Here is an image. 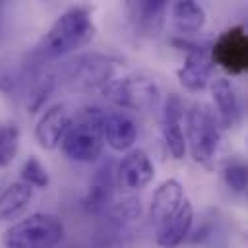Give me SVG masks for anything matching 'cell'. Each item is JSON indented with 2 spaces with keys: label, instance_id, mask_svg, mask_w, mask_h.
Wrapping results in <instances>:
<instances>
[{
  "label": "cell",
  "instance_id": "6da1fadb",
  "mask_svg": "<svg viewBox=\"0 0 248 248\" xmlns=\"http://www.w3.org/2000/svg\"><path fill=\"white\" fill-rule=\"evenodd\" d=\"M95 37V21L87 8L76 6L66 10L48 31L39 39L35 52L43 60L64 58L91 43Z\"/></svg>",
  "mask_w": 248,
  "mask_h": 248
},
{
  "label": "cell",
  "instance_id": "7a4b0ae2",
  "mask_svg": "<svg viewBox=\"0 0 248 248\" xmlns=\"http://www.w3.org/2000/svg\"><path fill=\"white\" fill-rule=\"evenodd\" d=\"M186 149L196 163L213 169L221 149V124L215 110L205 103H192L184 110Z\"/></svg>",
  "mask_w": 248,
  "mask_h": 248
},
{
  "label": "cell",
  "instance_id": "3957f363",
  "mask_svg": "<svg viewBox=\"0 0 248 248\" xmlns=\"http://www.w3.org/2000/svg\"><path fill=\"white\" fill-rule=\"evenodd\" d=\"M101 107H89L79 114V118H74L70 130L60 141L68 159L78 163H93L101 157L105 147L101 134Z\"/></svg>",
  "mask_w": 248,
  "mask_h": 248
},
{
  "label": "cell",
  "instance_id": "277c9868",
  "mask_svg": "<svg viewBox=\"0 0 248 248\" xmlns=\"http://www.w3.org/2000/svg\"><path fill=\"white\" fill-rule=\"evenodd\" d=\"M64 236V225L56 215L33 213L4 231L6 248H54Z\"/></svg>",
  "mask_w": 248,
  "mask_h": 248
},
{
  "label": "cell",
  "instance_id": "5b68a950",
  "mask_svg": "<svg viewBox=\"0 0 248 248\" xmlns=\"http://www.w3.org/2000/svg\"><path fill=\"white\" fill-rule=\"evenodd\" d=\"M110 103L128 110H149L159 103V87L145 76H122L110 79L101 91Z\"/></svg>",
  "mask_w": 248,
  "mask_h": 248
},
{
  "label": "cell",
  "instance_id": "8992f818",
  "mask_svg": "<svg viewBox=\"0 0 248 248\" xmlns=\"http://www.w3.org/2000/svg\"><path fill=\"white\" fill-rule=\"evenodd\" d=\"M114 62L103 54H83L64 68L66 83L76 91H103L114 79Z\"/></svg>",
  "mask_w": 248,
  "mask_h": 248
},
{
  "label": "cell",
  "instance_id": "52a82bcc",
  "mask_svg": "<svg viewBox=\"0 0 248 248\" xmlns=\"http://www.w3.org/2000/svg\"><path fill=\"white\" fill-rule=\"evenodd\" d=\"M213 64L223 68L231 76H240L248 70V37L242 25L225 29L209 50Z\"/></svg>",
  "mask_w": 248,
  "mask_h": 248
},
{
  "label": "cell",
  "instance_id": "ba28073f",
  "mask_svg": "<svg viewBox=\"0 0 248 248\" xmlns=\"http://www.w3.org/2000/svg\"><path fill=\"white\" fill-rule=\"evenodd\" d=\"M172 45L178 46L180 50H186V60L176 70L178 81L188 91L205 89L211 81V68H213V62L209 58L207 48L203 45L190 43L186 39H172Z\"/></svg>",
  "mask_w": 248,
  "mask_h": 248
},
{
  "label": "cell",
  "instance_id": "9c48e42d",
  "mask_svg": "<svg viewBox=\"0 0 248 248\" xmlns=\"http://www.w3.org/2000/svg\"><path fill=\"white\" fill-rule=\"evenodd\" d=\"M184 101L170 93L163 105V116H161V132L165 145L172 159L180 161L186 155V138H184Z\"/></svg>",
  "mask_w": 248,
  "mask_h": 248
},
{
  "label": "cell",
  "instance_id": "30bf717a",
  "mask_svg": "<svg viewBox=\"0 0 248 248\" xmlns=\"http://www.w3.org/2000/svg\"><path fill=\"white\" fill-rule=\"evenodd\" d=\"M72 122H74V112L70 110L68 105L56 103V105L48 107L35 126V138H37L39 145L43 149L58 147L62 138L70 130Z\"/></svg>",
  "mask_w": 248,
  "mask_h": 248
},
{
  "label": "cell",
  "instance_id": "8fae6325",
  "mask_svg": "<svg viewBox=\"0 0 248 248\" xmlns=\"http://www.w3.org/2000/svg\"><path fill=\"white\" fill-rule=\"evenodd\" d=\"M101 134L114 151H128L138 140V126L124 110H105L101 114Z\"/></svg>",
  "mask_w": 248,
  "mask_h": 248
},
{
  "label": "cell",
  "instance_id": "7c38bea8",
  "mask_svg": "<svg viewBox=\"0 0 248 248\" xmlns=\"http://www.w3.org/2000/svg\"><path fill=\"white\" fill-rule=\"evenodd\" d=\"M153 174H155V167L143 149L128 151L122 157V161L118 163V169L114 170L116 182L120 186H124L126 190L145 188L153 180Z\"/></svg>",
  "mask_w": 248,
  "mask_h": 248
},
{
  "label": "cell",
  "instance_id": "4fadbf2b",
  "mask_svg": "<svg viewBox=\"0 0 248 248\" xmlns=\"http://www.w3.org/2000/svg\"><path fill=\"white\" fill-rule=\"evenodd\" d=\"M114 186H116L114 167H112V161H107L93 174V180H91V184H89V188L81 200L83 209L87 213H93V215L105 213L107 207L112 203Z\"/></svg>",
  "mask_w": 248,
  "mask_h": 248
},
{
  "label": "cell",
  "instance_id": "5bb4252c",
  "mask_svg": "<svg viewBox=\"0 0 248 248\" xmlns=\"http://www.w3.org/2000/svg\"><path fill=\"white\" fill-rule=\"evenodd\" d=\"M192 223H194V207H192L190 200L186 198L182 202V205L172 215L159 221L157 236H155L157 244L161 248H176L188 236V232L192 229Z\"/></svg>",
  "mask_w": 248,
  "mask_h": 248
},
{
  "label": "cell",
  "instance_id": "9a60e30c",
  "mask_svg": "<svg viewBox=\"0 0 248 248\" xmlns=\"http://www.w3.org/2000/svg\"><path fill=\"white\" fill-rule=\"evenodd\" d=\"M211 97L215 103V116L221 128H234L240 120V105L234 87L227 78H215L209 81Z\"/></svg>",
  "mask_w": 248,
  "mask_h": 248
},
{
  "label": "cell",
  "instance_id": "2e32d148",
  "mask_svg": "<svg viewBox=\"0 0 248 248\" xmlns=\"http://www.w3.org/2000/svg\"><path fill=\"white\" fill-rule=\"evenodd\" d=\"M184 200H186V194L182 184L174 178H167L157 186L151 198V215L157 221H163L165 217L172 215L182 205Z\"/></svg>",
  "mask_w": 248,
  "mask_h": 248
},
{
  "label": "cell",
  "instance_id": "e0dca14e",
  "mask_svg": "<svg viewBox=\"0 0 248 248\" xmlns=\"http://www.w3.org/2000/svg\"><path fill=\"white\" fill-rule=\"evenodd\" d=\"M33 200V188L21 180L12 182L0 194V221H12L19 217Z\"/></svg>",
  "mask_w": 248,
  "mask_h": 248
},
{
  "label": "cell",
  "instance_id": "ac0fdd59",
  "mask_svg": "<svg viewBox=\"0 0 248 248\" xmlns=\"http://www.w3.org/2000/svg\"><path fill=\"white\" fill-rule=\"evenodd\" d=\"M172 23L180 33H198L205 25V10L194 0H178L170 8Z\"/></svg>",
  "mask_w": 248,
  "mask_h": 248
},
{
  "label": "cell",
  "instance_id": "d6986e66",
  "mask_svg": "<svg viewBox=\"0 0 248 248\" xmlns=\"http://www.w3.org/2000/svg\"><path fill=\"white\" fill-rule=\"evenodd\" d=\"M167 2L165 0H141V2H132L130 12L138 27L149 35H155L161 29L163 16L167 12Z\"/></svg>",
  "mask_w": 248,
  "mask_h": 248
},
{
  "label": "cell",
  "instance_id": "ffe728a7",
  "mask_svg": "<svg viewBox=\"0 0 248 248\" xmlns=\"http://www.w3.org/2000/svg\"><path fill=\"white\" fill-rule=\"evenodd\" d=\"M140 213H141V202L138 198H124L120 202H112L105 211L107 219L116 227H124L136 221Z\"/></svg>",
  "mask_w": 248,
  "mask_h": 248
},
{
  "label": "cell",
  "instance_id": "44dd1931",
  "mask_svg": "<svg viewBox=\"0 0 248 248\" xmlns=\"http://www.w3.org/2000/svg\"><path fill=\"white\" fill-rule=\"evenodd\" d=\"M19 149V128L16 122L0 120V167H8Z\"/></svg>",
  "mask_w": 248,
  "mask_h": 248
},
{
  "label": "cell",
  "instance_id": "7402d4cb",
  "mask_svg": "<svg viewBox=\"0 0 248 248\" xmlns=\"http://www.w3.org/2000/svg\"><path fill=\"white\" fill-rule=\"evenodd\" d=\"M21 182L29 184L33 190L35 188L43 190V188L48 186V182H50L48 170H46V167L35 155H31L29 159H25V163L21 167Z\"/></svg>",
  "mask_w": 248,
  "mask_h": 248
},
{
  "label": "cell",
  "instance_id": "603a6c76",
  "mask_svg": "<svg viewBox=\"0 0 248 248\" xmlns=\"http://www.w3.org/2000/svg\"><path fill=\"white\" fill-rule=\"evenodd\" d=\"M223 178H225V184L232 190V192H244L246 186H248V170H246V165L240 163V161H231L225 165L223 169Z\"/></svg>",
  "mask_w": 248,
  "mask_h": 248
},
{
  "label": "cell",
  "instance_id": "cb8c5ba5",
  "mask_svg": "<svg viewBox=\"0 0 248 248\" xmlns=\"http://www.w3.org/2000/svg\"><path fill=\"white\" fill-rule=\"evenodd\" d=\"M16 76L10 68V64L0 56V93H14L16 89Z\"/></svg>",
  "mask_w": 248,
  "mask_h": 248
}]
</instances>
